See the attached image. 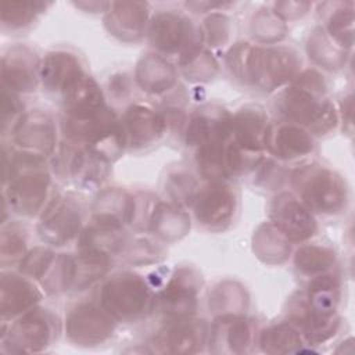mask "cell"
I'll return each instance as SVG.
<instances>
[{
    "label": "cell",
    "instance_id": "obj_25",
    "mask_svg": "<svg viewBox=\"0 0 355 355\" xmlns=\"http://www.w3.org/2000/svg\"><path fill=\"white\" fill-rule=\"evenodd\" d=\"M40 7H43V3L6 1L3 3V24L11 28L26 25L35 18V14L40 11Z\"/></svg>",
    "mask_w": 355,
    "mask_h": 355
},
{
    "label": "cell",
    "instance_id": "obj_17",
    "mask_svg": "<svg viewBox=\"0 0 355 355\" xmlns=\"http://www.w3.org/2000/svg\"><path fill=\"white\" fill-rule=\"evenodd\" d=\"M266 146H269L277 157L293 159L309 153L312 150V140L298 128L283 126L273 137L268 135Z\"/></svg>",
    "mask_w": 355,
    "mask_h": 355
},
{
    "label": "cell",
    "instance_id": "obj_26",
    "mask_svg": "<svg viewBox=\"0 0 355 355\" xmlns=\"http://www.w3.org/2000/svg\"><path fill=\"white\" fill-rule=\"evenodd\" d=\"M261 344L268 349L269 347H275L273 352H282V351H290L291 345L300 344V336L298 331L291 327L290 324H280L276 326L262 334Z\"/></svg>",
    "mask_w": 355,
    "mask_h": 355
},
{
    "label": "cell",
    "instance_id": "obj_8",
    "mask_svg": "<svg viewBox=\"0 0 355 355\" xmlns=\"http://www.w3.org/2000/svg\"><path fill=\"white\" fill-rule=\"evenodd\" d=\"M114 330L111 313L96 305H80L68 319V333L72 340L93 344L104 340Z\"/></svg>",
    "mask_w": 355,
    "mask_h": 355
},
{
    "label": "cell",
    "instance_id": "obj_1",
    "mask_svg": "<svg viewBox=\"0 0 355 355\" xmlns=\"http://www.w3.org/2000/svg\"><path fill=\"white\" fill-rule=\"evenodd\" d=\"M49 175L39 154H19L10 162V205L18 214L35 215L46 198Z\"/></svg>",
    "mask_w": 355,
    "mask_h": 355
},
{
    "label": "cell",
    "instance_id": "obj_6",
    "mask_svg": "<svg viewBox=\"0 0 355 355\" xmlns=\"http://www.w3.org/2000/svg\"><path fill=\"white\" fill-rule=\"evenodd\" d=\"M79 211L67 197L54 198L43 212L40 222V236L57 245L69 241L79 229Z\"/></svg>",
    "mask_w": 355,
    "mask_h": 355
},
{
    "label": "cell",
    "instance_id": "obj_9",
    "mask_svg": "<svg viewBox=\"0 0 355 355\" xmlns=\"http://www.w3.org/2000/svg\"><path fill=\"white\" fill-rule=\"evenodd\" d=\"M122 129L126 144L130 147H143L162 135L164 119L146 107L135 105L128 110Z\"/></svg>",
    "mask_w": 355,
    "mask_h": 355
},
{
    "label": "cell",
    "instance_id": "obj_15",
    "mask_svg": "<svg viewBox=\"0 0 355 355\" xmlns=\"http://www.w3.org/2000/svg\"><path fill=\"white\" fill-rule=\"evenodd\" d=\"M190 33V24L173 12L159 14L151 24V40L164 51H173L183 44Z\"/></svg>",
    "mask_w": 355,
    "mask_h": 355
},
{
    "label": "cell",
    "instance_id": "obj_28",
    "mask_svg": "<svg viewBox=\"0 0 355 355\" xmlns=\"http://www.w3.org/2000/svg\"><path fill=\"white\" fill-rule=\"evenodd\" d=\"M54 261V254L44 248H36L21 262V272L40 279Z\"/></svg>",
    "mask_w": 355,
    "mask_h": 355
},
{
    "label": "cell",
    "instance_id": "obj_4",
    "mask_svg": "<svg viewBox=\"0 0 355 355\" xmlns=\"http://www.w3.org/2000/svg\"><path fill=\"white\" fill-rule=\"evenodd\" d=\"M295 67V54L287 49H255L250 51L245 76L263 87H273L290 79Z\"/></svg>",
    "mask_w": 355,
    "mask_h": 355
},
{
    "label": "cell",
    "instance_id": "obj_29",
    "mask_svg": "<svg viewBox=\"0 0 355 355\" xmlns=\"http://www.w3.org/2000/svg\"><path fill=\"white\" fill-rule=\"evenodd\" d=\"M24 240L15 234V232H4L3 233V241H1V254L3 259L8 255H11L12 259L24 255Z\"/></svg>",
    "mask_w": 355,
    "mask_h": 355
},
{
    "label": "cell",
    "instance_id": "obj_3",
    "mask_svg": "<svg viewBox=\"0 0 355 355\" xmlns=\"http://www.w3.org/2000/svg\"><path fill=\"white\" fill-rule=\"evenodd\" d=\"M151 294L144 282L133 273L114 276L103 290V304L115 318L132 320L148 311Z\"/></svg>",
    "mask_w": 355,
    "mask_h": 355
},
{
    "label": "cell",
    "instance_id": "obj_21",
    "mask_svg": "<svg viewBox=\"0 0 355 355\" xmlns=\"http://www.w3.org/2000/svg\"><path fill=\"white\" fill-rule=\"evenodd\" d=\"M338 301V283L331 276H319L309 286V311L333 315Z\"/></svg>",
    "mask_w": 355,
    "mask_h": 355
},
{
    "label": "cell",
    "instance_id": "obj_24",
    "mask_svg": "<svg viewBox=\"0 0 355 355\" xmlns=\"http://www.w3.org/2000/svg\"><path fill=\"white\" fill-rule=\"evenodd\" d=\"M334 261V254L324 248V247H304L298 250L297 257H295V263L298 269H301L305 273H316V272H323Z\"/></svg>",
    "mask_w": 355,
    "mask_h": 355
},
{
    "label": "cell",
    "instance_id": "obj_11",
    "mask_svg": "<svg viewBox=\"0 0 355 355\" xmlns=\"http://www.w3.org/2000/svg\"><path fill=\"white\" fill-rule=\"evenodd\" d=\"M51 330L50 315L43 309H36L25 315L10 329V341L14 345H19L21 349L25 347L36 349L49 343Z\"/></svg>",
    "mask_w": 355,
    "mask_h": 355
},
{
    "label": "cell",
    "instance_id": "obj_13",
    "mask_svg": "<svg viewBox=\"0 0 355 355\" xmlns=\"http://www.w3.org/2000/svg\"><path fill=\"white\" fill-rule=\"evenodd\" d=\"M196 293V277L191 275L190 270L182 269L169 282L168 287L162 293L161 302L164 306V312L175 318L186 316L194 309Z\"/></svg>",
    "mask_w": 355,
    "mask_h": 355
},
{
    "label": "cell",
    "instance_id": "obj_19",
    "mask_svg": "<svg viewBox=\"0 0 355 355\" xmlns=\"http://www.w3.org/2000/svg\"><path fill=\"white\" fill-rule=\"evenodd\" d=\"M122 244L121 226L96 222V226L87 229L82 237V247L85 251H93L107 255L108 251H115Z\"/></svg>",
    "mask_w": 355,
    "mask_h": 355
},
{
    "label": "cell",
    "instance_id": "obj_22",
    "mask_svg": "<svg viewBox=\"0 0 355 355\" xmlns=\"http://www.w3.org/2000/svg\"><path fill=\"white\" fill-rule=\"evenodd\" d=\"M204 326L198 322H179L175 327H172L165 340L164 344H168L171 347V351H196V345H201L204 340Z\"/></svg>",
    "mask_w": 355,
    "mask_h": 355
},
{
    "label": "cell",
    "instance_id": "obj_12",
    "mask_svg": "<svg viewBox=\"0 0 355 355\" xmlns=\"http://www.w3.org/2000/svg\"><path fill=\"white\" fill-rule=\"evenodd\" d=\"M230 132L234 135V143L248 151L265 147L269 135L265 115L255 108L241 110L234 119H232Z\"/></svg>",
    "mask_w": 355,
    "mask_h": 355
},
{
    "label": "cell",
    "instance_id": "obj_23",
    "mask_svg": "<svg viewBox=\"0 0 355 355\" xmlns=\"http://www.w3.org/2000/svg\"><path fill=\"white\" fill-rule=\"evenodd\" d=\"M114 12L110 14L108 22H112V26H118V32H129L137 35L143 25L146 24V6L141 3H114Z\"/></svg>",
    "mask_w": 355,
    "mask_h": 355
},
{
    "label": "cell",
    "instance_id": "obj_10",
    "mask_svg": "<svg viewBox=\"0 0 355 355\" xmlns=\"http://www.w3.org/2000/svg\"><path fill=\"white\" fill-rule=\"evenodd\" d=\"M15 141L26 148L50 153L54 146L51 119L42 112H28L19 118L15 128Z\"/></svg>",
    "mask_w": 355,
    "mask_h": 355
},
{
    "label": "cell",
    "instance_id": "obj_20",
    "mask_svg": "<svg viewBox=\"0 0 355 355\" xmlns=\"http://www.w3.org/2000/svg\"><path fill=\"white\" fill-rule=\"evenodd\" d=\"M108 259L107 255L86 251L80 257L72 259V284L82 290V287L97 280L107 272Z\"/></svg>",
    "mask_w": 355,
    "mask_h": 355
},
{
    "label": "cell",
    "instance_id": "obj_27",
    "mask_svg": "<svg viewBox=\"0 0 355 355\" xmlns=\"http://www.w3.org/2000/svg\"><path fill=\"white\" fill-rule=\"evenodd\" d=\"M352 10L340 8L330 18L329 31L331 36L341 44H351L352 40Z\"/></svg>",
    "mask_w": 355,
    "mask_h": 355
},
{
    "label": "cell",
    "instance_id": "obj_14",
    "mask_svg": "<svg viewBox=\"0 0 355 355\" xmlns=\"http://www.w3.org/2000/svg\"><path fill=\"white\" fill-rule=\"evenodd\" d=\"M40 294L36 287L32 286L25 279L8 275L1 279V312L4 316H12L24 312L26 308L32 306Z\"/></svg>",
    "mask_w": 355,
    "mask_h": 355
},
{
    "label": "cell",
    "instance_id": "obj_5",
    "mask_svg": "<svg viewBox=\"0 0 355 355\" xmlns=\"http://www.w3.org/2000/svg\"><path fill=\"white\" fill-rule=\"evenodd\" d=\"M234 194L220 182H212L196 198L194 214L198 223L208 229H223L234 212Z\"/></svg>",
    "mask_w": 355,
    "mask_h": 355
},
{
    "label": "cell",
    "instance_id": "obj_2",
    "mask_svg": "<svg viewBox=\"0 0 355 355\" xmlns=\"http://www.w3.org/2000/svg\"><path fill=\"white\" fill-rule=\"evenodd\" d=\"M294 184L309 209L336 212L345 202V187L329 169L304 168L294 175Z\"/></svg>",
    "mask_w": 355,
    "mask_h": 355
},
{
    "label": "cell",
    "instance_id": "obj_16",
    "mask_svg": "<svg viewBox=\"0 0 355 355\" xmlns=\"http://www.w3.org/2000/svg\"><path fill=\"white\" fill-rule=\"evenodd\" d=\"M82 73L78 60L68 53L50 54L42 68L43 83L51 90H64Z\"/></svg>",
    "mask_w": 355,
    "mask_h": 355
},
{
    "label": "cell",
    "instance_id": "obj_7",
    "mask_svg": "<svg viewBox=\"0 0 355 355\" xmlns=\"http://www.w3.org/2000/svg\"><path fill=\"white\" fill-rule=\"evenodd\" d=\"M309 209L295 198L283 194L276 198L272 216L275 226L291 241H302L311 237L316 230V223Z\"/></svg>",
    "mask_w": 355,
    "mask_h": 355
},
{
    "label": "cell",
    "instance_id": "obj_18",
    "mask_svg": "<svg viewBox=\"0 0 355 355\" xmlns=\"http://www.w3.org/2000/svg\"><path fill=\"white\" fill-rule=\"evenodd\" d=\"M3 82L12 90H32L35 87V64L25 51L11 53L3 60Z\"/></svg>",
    "mask_w": 355,
    "mask_h": 355
}]
</instances>
